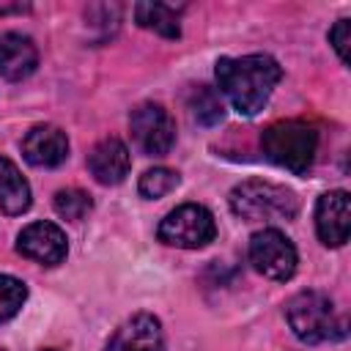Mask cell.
I'll return each instance as SVG.
<instances>
[{"mask_svg": "<svg viewBox=\"0 0 351 351\" xmlns=\"http://www.w3.org/2000/svg\"><path fill=\"white\" fill-rule=\"evenodd\" d=\"M217 85L233 104L239 115H258L274 85L282 80V69L271 55H244V58H219L217 60Z\"/></svg>", "mask_w": 351, "mask_h": 351, "instance_id": "obj_1", "label": "cell"}, {"mask_svg": "<svg viewBox=\"0 0 351 351\" xmlns=\"http://www.w3.org/2000/svg\"><path fill=\"white\" fill-rule=\"evenodd\" d=\"M230 211L247 222H288L299 214V197L282 184L247 178L230 189Z\"/></svg>", "mask_w": 351, "mask_h": 351, "instance_id": "obj_2", "label": "cell"}, {"mask_svg": "<svg viewBox=\"0 0 351 351\" xmlns=\"http://www.w3.org/2000/svg\"><path fill=\"white\" fill-rule=\"evenodd\" d=\"M261 145L269 162L304 176L318 154V132L304 121H277L263 129Z\"/></svg>", "mask_w": 351, "mask_h": 351, "instance_id": "obj_3", "label": "cell"}, {"mask_svg": "<svg viewBox=\"0 0 351 351\" xmlns=\"http://www.w3.org/2000/svg\"><path fill=\"white\" fill-rule=\"evenodd\" d=\"M285 318L302 343H326L346 337V318L337 315L332 299L321 291H302L285 304Z\"/></svg>", "mask_w": 351, "mask_h": 351, "instance_id": "obj_4", "label": "cell"}, {"mask_svg": "<svg viewBox=\"0 0 351 351\" xmlns=\"http://www.w3.org/2000/svg\"><path fill=\"white\" fill-rule=\"evenodd\" d=\"M159 241L181 250H200L214 241L217 236V222L214 214L206 206L197 203H184L173 208L162 222H159Z\"/></svg>", "mask_w": 351, "mask_h": 351, "instance_id": "obj_5", "label": "cell"}, {"mask_svg": "<svg viewBox=\"0 0 351 351\" xmlns=\"http://www.w3.org/2000/svg\"><path fill=\"white\" fill-rule=\"evenodd\" d=\"M250 263L269 280L285 282L293 277L299 255L291 239L277 228H263L250 236Z\"/></svg>", "mask_w": 351, "mask_h": 351, "instance_id": "obj_6", "label": "cell"}, {"mask_svg": "<svg viewBox=\"0 0 351 351\" xmlns=\"http://www.w3.org/2000/svg\"><path fill=\"white\" fill-rule=\"evenodd\" d=\"M134 145L145 156H165L176 143V123L170 112L156 101H143L129 115Z\"/></svg>", "mask_w": 351, "mask_h": 351, "instance_id": "obj_7", "label": "cell"}, {"mask_svg": "<svg viewBox=\"0 0 351 351\" xmlns=\"http://www.w3.org/2000/svg\"><path fill=\"white\" fill-rule=\"evenodd\" d=\"M16 252L41 266H58L69 252V241L55 222H30L16 236Z\"/></svg>", "mask_w": 351, "mask_h": 351, "instance_id": "obj_8", "label": "cell"}, {"mask_svg": "<svg viewBox=\"0 0 351 351\" xmlns=\"http://www.w3.org/2000/svg\"><path fill=\"white\" fill-rule=\"evenodd\" d=\"M315 230L326 247H343L348 241L351 214H348V192L346 189H332V192H324L318 197Z\"/></svg>", "mask_w": 351, "mask_h": 351, "instance_id": "obj_9", "label": "cell"}, {"mask_svg": "<svg viewBox=\"0 0 351 351\" xmlns=\"http://www.w3.org/2000/svg\"><path fill=\"white\" fill-rule=\"evenodd\" d=\"M22 156L33 167H58L69 156V137L52 123H38L22 137Z\"/></svg>", "mask_w": 351, "mask_h": 351, "instance_id": "obj_10", "label": "cell"}, {"mask_svg": "<svg viewBox=\"0 0 351 351\" xmlns=\"http://www.w3.org/2000/svg\"><path fill=\"white\" fill-rule=\"evenodd\" d=\"M129 167H132V156H129V148L123 140L118 137H104L99 140L90 154H88V170L90 176L104 184V186H115L121 184L126 176H129Z\"/></svg>", "mask_w": 351, "mask_h": 351, "instance_id": "obj_11", "label": "cell"}, {"mask_svg": "<svg viewBox=\"0 0 351 351\" xmlns=\"http://www.w3.org/2000/svg\"><path fill=\"white\" fill-rule=\"evenodd\" d=\"M162 348V324L151 313H137L123 321L110 343L107 351H159Z\"/></svg>", "mask_w": 351, "mask_h": 351, "instance_id": "obj_12", "label": "cell"}, {"mask_svg": "<svg viewBox=\"0 0 351 351\" xmlns=\"http://www.w3.org/2000/svg\"><path fill=\"white\" fill-rule=\"evenodd\" d=\"M38 66V49L30 36L22 33H3L0 36V77L5 80H25Z\"/></svg>", "mask_w": 351, "mask_h": 351, "instance_id": "obj_13", "label": "cell"}, {"mask_svg": "<svg viewBox=\"0 0 351 351\" xmlns=\"http://www.w3.org/2000/svg\"><path fill=\"white\" fill-rule=\"evenodd\" d=\"M27 208H30V184L11 159L0 156V211L16 217Z\"/></svg>", "mask_w": 351, "mask_h": 351, "instance_id": "obj_14", "label": "cell"}, {"mask_svg": "<svg viewBox=\"0 0 351 351\" xmlns=\"http://www.w3.org/2000/svg\"><path fill=\"white\" fill-rule=\"evenodd\" d=\"M134 19L140 27L154 30L165 38H178L181 27H178V14L173 5L165 3H137L134 5Z\"/></svg>", "mask_w": 351, "mask_h": 351, "instance_id": "obj_15", "label": "cell"}, {"mask_svg": "<svg viewBox=\"0 0 351 351\" xmlns=\"http://www.w3.org/2000/svg\"><path fill=\"white\" fill-rule=\"evenodd\" d=\"M186 107H189V115L195 123L200 126H217L222 118H225V107H222V99L214 88L208 85H195L186 96Z\"/></svg>", "mask_w": 351, "mask_h": 351, "instance_id": "obj_16", "label": "cell"}, {"mask_svg": "<svg viewBox=\"0 0 351 351\" xmlns=\"http://www.w3.org/2000/svg\"><path fill=\"white\" fill-rule=\"evenodd\" d=\"M52 206H55V211H58L63 219L80 222V219H85V217L90 214L93 200H90V195H88V192H82V189H77V186H69V189L55 192Z\"/></svg>", "mask_w": 351, "mask_h": 351, "instance_id": "obj_17", "label": "cell"}, {"mask_svg": "<svg viewBox=\"0 0 351 351\" xmlns=\"http://www.w3.org/2000/svg\"><path fill=\"white\" fill-rule=\"evenodd\" d=\"M178 181H181V178H178L176 170H170V167H151V170H145V173L140 176L137 189H140L143 197L156 200V197H165L167 192H173V189L178 186Z\"/></svg>", "mask_w": 351, "mask_h": 351, "instance_id": "obj_18", "label": "cell"}, {"mask_svg": "<svg viewBox=\"0 0 351 351\" xmlns=\"http://www.w3.org/2000/svg\"><path fill=\"white\" fill-rule=\"evenodd\" d=\"M27 299V285L11 274H0V324L11 321Z\"/></svg>", "mask_w": 351, "mask_h": 351, "instance_id": "obj_19", "label": "cell"}, {"mask_svg": "<svg viewBox=\"0 0 351 351\" xmlns=\"http://www.w3.org/2000/svg\"><path fill=\"white\" fill-rule=\"evenodd\" d=\"M348 33H351L348 19H337L335 27L329 30V44L335 47V52H337V58L343 63H348Z\"/></svg>", "mask_w": 351, "mask_h": 351, "instance_id": "obj_20", "label": "cell"}, {"mask_svg": "<svg viewBox=\"0 0 351 351\" xmlns=\"http://www.w3.org/2000/svg\"><path fill=\"white\" fill-rule=\"evenodd\" d=\"M8 11H27V5H0V14H8Z\"/></svg>", "mask_w": 351, "mask_h": 351, "instance_id": "obj_21", "label": "cell"}, {"mask_svg": "<svg viewBox=\"0 0 351 351\" xmlns=\"http://www.w3.org/2000/svg\"><path fill=\"white\" fill-rule=\"evenodd\" d=\"M44 351H55V348H44Z\"/></svg>", "mask_w": 351, "mask_h": 351, "instance_id": "obj_22", "label": "cell"}]
</instances>
